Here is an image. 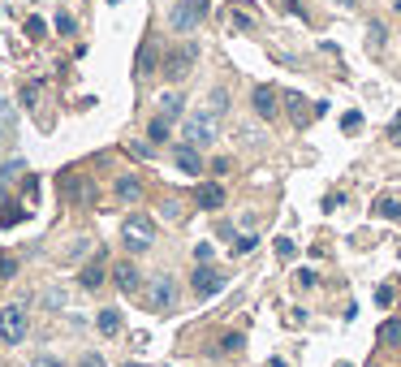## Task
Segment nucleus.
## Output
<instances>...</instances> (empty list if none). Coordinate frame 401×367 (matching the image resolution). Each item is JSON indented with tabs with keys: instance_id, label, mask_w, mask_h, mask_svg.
<instances>
[{
	"instance_id": "nucleus-1",
	"label": "nucleus",
	"mask_w": 401,
	"mask_h": 367,
	"mask_svg": "<svg viewBox=\"0 0 401 367\" xmlns=\"http://www.w3.org/2000/svg\"><path fill=\"white\" fill-rule=\"evenodd\" d=\"M182 138L190 147H212L216 143V113H190L182 121Z\"/></svg>"
},
{
	"instance_id": "nucleus-2",
	"label": "nucleus",
	"mask_w": 401,
	"mask_h": 367,
	"mask_svg": "<svg viewBox=\"0 0 401 367\" xmlns=\"http://www.w3.org/2000/svg\"><path fill=\"white\" fill-rule=\"evenodd\" d=\"M203 13H207V0H177L173 13H168V26L182 31V35H190V31L203 22Z\"/></svg>"
},
{
	"instance_id": "nucleus-3",
	"label": "nucleus",
	"mask_w": 401,
	"mask_h": 367,
	"mask_svg": "<svg viewBox=\"0 0 401 367\" xmlns=\"http://www.w3.org/2000/svg\"><path fill=\"white\" fill-rule=\"evenodd\" d=\"M121 242H126L130 251H147V246L155 242V225H151L147 217H126V225H121Z\"/></svg>"
},
{
	"instance_id": "nucleus-4",
	"label": "nucleus",
	"mask_w": 401,
	"mask_h": 367,
	"mask_svg": "<svg viewBox=\"0 0 401 367\" xmlns=\"http://www.w3.org/2000/svg\"><path fill=\"white\" fill-rule=\"evenodd\" d=\"M0 337H5L9 346H18L26 337V307L22 302H13V307L0 311Z\"/></svg>"
},
{
	"instance_id": "nucleus-5",
	"label": "nucleus",
	"mask_w": 401,
	"mask_h": 367,
	"mask_svg": "<svg viewBox=\"0 0 401 367\" xmlns=\"http://www.w3.org/2000/svg\"><path fill=\"white\" fill-rule=\"evenodd\" d=\"M177 302V281L173 277H155L151 285H147V307L151 311H168Z\"/></svg>"
},
{
	"instance_id": "nucleus-6",
	"label": "nucleus",
	"mask_w": 401,
	"mask_h": 367,
	"mask_svg": "<svg viewBox=\"0 0 401 367\" xmlns=\"http://www.w3.org/2000/svg\"><path fill=\"white\" fill-rule=\"evenodd\" d=\"M194 57H199V52H194V43H186V48H177V52H168V61H164V78H186L190 74V65H194Z\"/></svg>"
},
{
	"instance_id": "nucleus-7",
	"label": "nucleus",
	"mask_w": 401,
	"mask_h": 367,
	"mask_svg": "<svg viewBox=\"0 0 401 367\" xmlns=\"http://www.w3.org/2000/svg\"><path fill=\"white\" fill-rule=\"evenodd\" d=\"M190 285H194V294H199V298H212V294H220V290H224V277H220L212 264H199V268H194V277H190Z\"/></svg>"
},
{
	"instance_id": "nucleus-8",
	"label": "nucleus",
	"mask_w": 401,
	"mask_h": 367,
	"mask_svg": "<svg viewBox=\"0 0 401 367\" xmlns=\"http://www.w3.org/2000/svg\"><path fill=\"white\" fill-rule=\"evenodd\" d=\"M251 104H255V113H259L263 121H272V117H276V87H255V91H251Z\"/></svg>"
},
{
	"instance_id": "nucleus-9",
	"label": "nucleus",
	"mask_w": 401,
	"mask_h": 367,
	"mask_svg": "<svg viewBox=\"0 0 401 367\" xmlns=\"http://www.w3.org/2000/svg\"><path fill=\"white\" fill-rule=\"evenodd\" d=\"M112 285H117L121 294H134V290L143 285V277H138L134 264H112Z\"/></svg>"
},
{
	"instance_id": "nucleus-10",
	"label": "nucleus",
	"mask_w": 401,
	"mask_h": 367,
	"mask_svg": "<svg viewBox=\"0 0 401 367\" xmlns=\"http://www.w3.org/2000/svg\"><path fill=\"white\" fill-rule=\"evenodd\" d=\"M177 169H182V173H190V177H199V173H203V155H199V147H190V143H182V147H177Z\"/></svg>"
},
{
	"instance_id": "nucleus-11",
	"label": "nucleus",
	"mask_w": 401,
	"mask_h": 367,
	"mask_svg": "<svg viewBox=\"0 0 401 367\" xmlns=\"http://www.w3.org/2000/svg\"><path fill=\"white\" fill-rule=\"evenodd\" d=\"M95 329H99L104 337H117V333H121V311H117V307H104L99 316H95Z\"/></svg>"
},
{
	"instance_id": "nucleus-12",
	"label": "nucleus",
	"mask_w": 401,
	"mask_h": 367,
	"mask_svg": "<svg viewBox=\"0 0 401 367\" xmlns=\"http://www.w3.org/2000/svg\"><path fill=\"white\" fill-rule=\"evenodd\" d=\"M194 199H199V207H207V212H212V207H220V203H224V186H216V182H203V186L194 190Z\"/></svg>"
},
{
	"instance_id": "nucleus-13",
	"label": "nucleus",
	"mask_w": 401,
	"mask_h": 367,
	"mask_svg": "<svg viewBox=\"0 0 401 367\" xmlns=\"http://www.w3.org/2000/svg\"><path fill=\"white\" fill-rule=\"evenodd\" d=\"M182 109H186L182 91H164V95H160V117H168V121H173V117H182Z\"/></svg>"
},
{
	"instance_id": "nucleus-14",
	"label": "nucleus",
	"mask_w": 401,
	"mask_h": 367,
	"mask_svg": "<svg viewBox=\"0 0 401 367\" xmlns=\"http://www.w3.org/2000/svg\"><path fill=\"white\" fill-rule=\"evenodd\" d=\"M117 199L138 203V199H143V182H138V177H117Z\"/></svg>"
},
{
	"instance_id": "nucleus-15",
	"label": "nucleus",
	"mask_w": 401,
	"mask_h": 367,
	"mask_svg": "<svg viewBox=\"0 0 401 367\" xmlns=\"http://www.w3.org/2000/svg\"><path fill=\"white\" fill-rule=\"evenodd\" d=\"M99 285H104V259L95 255V264L82 268V290H99Z\"/></svg>"
},
{
	"instance_id": "nucleus-16",
	"label": "nucleus",
	"mask_w": 401,
	"mask_h": 367,
	"mask_svg": "<svg viewBox=\"0 0 401 367\" xmlns=\"http://www.w3.org/2000/svg\"><path fill=\"white\" fill-rule=\"evenodd\" d=\"M168 126H173L168 117H151V126H147V138H151V143H164V138H168Z\"/></svg>"
},
{
	"instance_id": "nucleus-17",
	"label": "nucleus",
	"mask_w": 401,
	"mask_h": 367,
	"mask_svg": "<svg viewBox=\"0 0 401 367\" xmlns=\"http://www.w3.org/2000/svg\"><path fill=\"white\" fill-rule=\"evenodd\" d=\"M375 212L388 217V221H401V199H388V195H384V199L375 203Z\"/></svg>"
},
{
	"instance_id": "nucleus-18",
	"label": "nucleus",
	"mask_w": 401,
	"mask_h": 367,
	"mask_svg": "<svg viewBox=\"0 0 401 367\" xmlns=\"http://www.w3.org/2000/svg\"><path fill=\"white\" fill-rule=\"evenodd\" d=\"M285 109H294V117L307 121V99H302L298 91H285Z\"/></svg>"
},
{
	"instance_id": "nucleus-19",
	"label": "nucleus",
	"mask_w": 401,
	"mask_h": 367,
	"mask_svg": "<svg viewBox=\"0 0 401 367\" xmlns=\"http://www.w3.org/2000/svg\"><path fill=\"white\" fill-rule=\"evenodd\" d=\"M380 341H384V346H401V320H388V324L380 329Z\"/></svg>"
},
{
	"instance_id": "nucleus-20",
	"label": "nucleus",
	"mask_w": 401,
	"mask_h": 367,
	"mask_svg": "<svg viewBox=\"0 0 401 367\" xmlns=\"http://www.w3.org/2000/svg\"><path fill=\"white\" fill-rule=\"evenodd\" d=\"M151 70H155V48L143 43V52H138V74H151Z\"/></svg>"
},
{
	"instance_id": "nucleus-21",
	"label": "nucleus",
	"mask_w": 401,
	"mask_h": 367,
	"mask_svg": "<svg viewBox=\"0 0 401 367\" xmlns=\"http://www.w3.org/2000/svg\"><path fill=\"white\" fill-rule=\"evenodd\" d=\"M207 109H212V113H224V109H229V91H220V87H216V91L207 95Z\"/></svg>"
},
{
	"instance_id": "nucleus-22",
	"label": "nucleus",
	"mask_w": 401,
	"mask_h": 367,
	"mask_svg": "<svg viewBox=\"0 0 401 367\" xmlns=\"http://www.w3.org/2000/svg\"><path fill=\"white\" fill-rule=\"evenodd\" d=\"M242 346H246V337H242V333H229V337L220 341V350H224V354H238Z\"/></svg>"
},
{
	"instance_id": "nucleus-23",
	"label": "nucleus",
	"mask_w": 401,
	"mask_h": 367,
	"mask_svg": "<svg viewBox=\"0 0 401 367\" xmlns=\"http://www.w3.org/2000/svg\"><path fill=\"white\" fill-rule=\"evenodd\" d=\"M18 221H22V207H13V203L0 207V225H18Z\"/></svg>"
},
{
	"instance_id": "nucleus-24",
	"label": "nucleus",
	"mask_w": 401,
	"mask_h": 367,
	"mask_svg": "<svg viewBox=\"0 0 401 367\" xmlns=\"http://www.w3.org/2000/svg\"><path fill=\"white\" fill-rule=\"evenodd\" d=\"M341 130H346V134H358V130H363V113H346V117H341Z\"/></svg>"
},
{
	"instance_id": "nucleus-25",
	"label": "nucleus",
	"mask_w": 401,
	"mask_h": 367,
	"mask_svg": "<svg viewBox=\"0 0 401 367\" xmlns=\"http://www.w3.org/2000/svg\"><path fill=\"white\" fill-rule=\"evenodd\" d=\"M276 255H280V259H285V264H290V259H294V255H298V246H294V242H290V238H276Z\"/></svg>"
},
{
	"instance_id": "nucleus-26",
	"label": "nucleus",
	"mask_w": 401,
	"mask_h": 367,
	"mask_svg": "<svg viewBox=\"0 0 401 367\" xmlns=\"http://www.w3.org/2000/svg\"><path fill=\"white\" fill-rule=\"evenodd\" d=\"M255 251V234L251 238H234V255H251Z\"/></svg>"
},
{
	"instance_id": "nucleus-27",
	"label": "nucleus",
	"mask_w": 401,
	"mask_h": 367,
	"mask_svg": "<svg viewBox=\"0 0 401 367\" xmlns=\"http://www.w3.org/2000/svg\"><path fill=\"white\" fill-rule=\"evenodd\" d=\"M22 169H26V165H22V160H9V165H5V169H0V182H9V177H18V173H22Z\"/></svg>"
},
{
	"instance_id": "nucleus-28",
	"label": "nucleus",
	"mask_w": 401,
	"mask_h": 367,
	"mask_svg": "<svg viewBox=\"0 0 401 367\" xmlns=\"http://www.w3.org/2000/svg\"><path fill=\"white\" fill-rule=\"evenodd\" d=\"M392 298H397V290H392V285H380V290H375V302H380V307H388Z\"/></svg>"
},
{
	"instance_id": "nucleus-29",
	"label": "nucleus",
	"mask_w": 401,
	"mask_h": 367,
	"mask_svg": "<svg viewBox=\"0 0 401 367\" xmlns=\"http://www.w3.org/2000/svg\"><path fill=\"white\" fill-rule=\"evenodd\" d=\"M43 302H48V307H65V290H48Z\"/></svg>"
},
{
	"instance_id": "nucleus-30",
	"label": "nucleus",
	"mask_w": 401,
	"mask_h": 367,
	"mask_svg": "<svg viewBox=\"0 0 401 367\" xmlns=\"http://www.w3.org/2000/svg\"><path fill=\"white\" fill-rule=\"evenodd\" d=\"M56 31H61V35H74V18L61 13V18H56Z\"/></svg>"
},
{
	"instance_id": "nucleus-31",
	"label": "nucleus",
	"mask_w": 401,
	"mask_h": 367,
	"mask_svg": "<svg viewBox=\"0 0 401 367\" xmlns=\"http://www.w3.org/2000/svg\"><path fill=\"white\" fill-rule=\"evenodd\" d=\"M294 281H298V285H302V290H311V285H315V273H311V268H302V273H298V277H294Z\"/></svg>"
},
{
	"instance_id": "nucleus-32",
	"label": "nucleus",
	"mask_w": 401,
	"mask_h": 367,
	"mask_svg": "<svg viewBox=\"0 0 401 367\" xmlns=\"http://www.w3.org/2000/svg\"><path fill=\"white\" fill-rule=\"evenodd\" d=\"M194 259H199V264H207V259H212V246H207V242H199V246H194Z\"/></svg>"
},
{
	"instance_id": "nucleus-33",
	"label": "nucleus",
	"mask_w": 401,
	"mask_h": 367,
	"mask_svg": "<svg viewBox=\"0 0 401 367\" xmlns=\"http://www.w3.org/2000/svg\"><path fill=\"white\" fill-rule=\"evenodd\" d=\"M35 367H61V358H56V354H39Z\"/></svg>"
},
{
	"instance_id": "nucleus-34",
	"label": "nucleus",
	"mask_w": 401,
	"mask_h": 367,
	"mask_svg": "<svg viewBox=\"0 0 401 367\" xmlns=\"http://www.w3.org/2000/svg\"><path fill=\"white\" fill-rule=\"evenodd\" d=\"M13 273H18V264H13V259H0V277H5V281H9Z\"/></svg>"
},
{
	"instance_id": "nucleus-35",
	"label": "nucleus",
	"mask_w": 401,
	"mask_h": 367,
	"mask_svg": "<svg viewBox=\"0 0 401 367\" xmlns=\"http://www.w3.org/2000/svg\"><path fill=\"white\" fill-rule=\"evenodd\" d=\"M26 31H31V39H43V22H39V18H31Z\"/></svg>"
},
{
	"instance_id": "nucleus-36",
	"label": "nucleus",
	"mask_w": 401,
	"mask_h": 367,
	"mask_svg": "<svg viewBox=\"0 0 401 367\" xmlns=\"http://www.w3.org/2000/svg\"><path fill=\"white\" fill-rule=\"evenodd\" d=\"M384 43V26L380 22H371V48H380Z\"/></svg>"
},
{
	"instance_id": "nucleus-37",
	"label": "nucleus",
	"mask_w": 401,
	"mask_h": 367,
	"mask_svg": "<svg viewBox=\"0 0 401 367\" xmlns=\"http://www.w3.org/2000/svg\"><path fill=\"white\" fill-rule=\"evenodd\" d=\"M82 367H108L104 354H82Z\"/></svg>"
},
{
	"instance_id": "nucleus-38",
	"label": "nucleus",
	"mask_w": 401,
	"mask_h": 367,
	"mask_svg": "<svg viewBox=\"0 0 401 367\" xmlns=\"http://www.w3.org/2000/svg\"><path fill=\"white\" fill-rule=\"evenodd\" d=\"M336 5H341V9H354V0H336Z\"/></svg>"
},
{
	"instance_id": "nucleus-39",
	"label": "nucleus",
	"mask_w": 401,
	"mask_h": 367,
	"mask_svg": "<svg viewBox=\"0 0 401 367\" xmlns=\"http://www.w3.org/2000/svg\"><path fill=\"white\" fill-rule=\"evenodd\" d=\"M121 367H138V363H121Z\"/></svg>"
},
{
	"instance_id": "nucleus-40",
	"label": "nucleus",
	"mask_w": 401,
	"mask_h": 367,
	"mask_svg": "<svg viewBox=\"0 0 401 367\" xmlns=\"http://www.w3.org/2000/svg\"><path fill=\"white\" fill-rule=\"evenodd\" d=\"M0 143H5V130H0Z\"/></svg>"
}]
</instances>
